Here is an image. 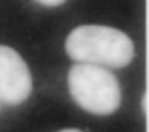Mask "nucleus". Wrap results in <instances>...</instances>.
<instances>
[{"label":"nucleus","instance_id":"f257e3e1","mask_svg":"<svg viewBox=\"0 0 149 132\" xmlns=\"http://www.w3.org/2000/svg\"><path fill=\"white\" fill-rule=\"evenodd\" d=\"M66 53L80 63L124 68L134 58V44L129 36L119 29L88 24L70 32Z\"/></svg>","mask_w":149,"mask_h":132},{"label":"nucleus","instance_id":"20e7f679","mask_svg":"<svg viewBox=\"0 0 149 132\" xmlns=\"http://www.w3.org/2000/svg\"><path fill=\"white\" fill-rule=\"evenodd\" d=\"M36 2H39L41 5H46V7H58V5L65 3L66 0H36Z\"/></svg>","mask_w":149,"mask_h":132},{"label":"nucleus","instance_id":"f03ea898","mask_svg":"<svg viewBox=\"0 0 149 132\" xmlns=\"http://www.w3.org/2000/svg\"><path fill=\"white\" fill-rule=\"evenodd\" d=\"M70 95L83 110L95 115H109L120 105V86L115 75L103 66L78 63L68 73Z\"/></svg>","mask_w":149,"mask_h":132},{"label":"nucleus","instance_id":"39448f33","mask_svg":"<svg viewBox=\"0 0 149 132\" xmlns=\"http://www.w3.org/2000/svg\"><path fill=\"white\" fill-rule=\"evenodd\" d=\"M59 132H81V131H78V129H63V131H59Z\"/></svg>","mask_w":149,"mask_h":132},{"label":"nucleus","instance_id":"7ed1b4c3","mask_svg":"<svg viewBox=\"0 0 149 132\" xmlns=\"http://www.w3.org/2000/svg\"><path fill=\"white\" fill-rule=\"evenodd\" d=\"M32 92V76L15 49L0 46V102L19 105Z\"/></svg>","mask_w":149,"mask_h":132}]
</instances>
